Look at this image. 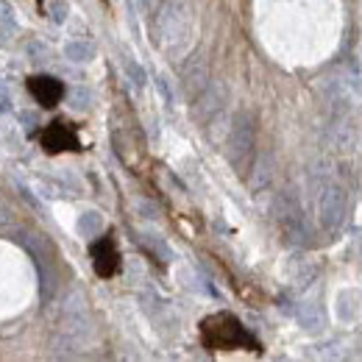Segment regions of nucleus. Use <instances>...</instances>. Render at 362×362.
Listing matches in <instances>:
<instances>
[{"label": "nucleus", "mask_w": 362, "mask_h": 362, "mask_svg": "<svg viewBox=\"0 0 362 362\" xmlns=\"http://www.w3.org/2000/svg\"><path fill=\"white\" fill-rule=\"evenodd\" d=\"M201 343L209 351H262L259 340L231 313H215L201 320Z\"/></svg>", "instance_id": "1"}, {"label": "nucleus", "mask_w": 362, "mask_h": 362, "mask_svg": "<svg viewBox=\"0 0 362 362\" xmlns=\"http://www.w3.org/2000/svg\"><path fill=\"white\" fill-rule=\"evenodd\" d=\"M17 243L34 257L37 262V271H40V290H42V298L53 296V284H56V259H53V248L45 243L42 234L37 231H17Z\"/></svg>", "instance_id": "2"}, {"label": "nucleus", "mask_w": 362, "mask_h": 362, "mask_svg": "<svg viewBox=\"0 0 362 362\" xmlns=\"http://www.w3.org/2000/svg\"><path fill=\"white\" fill-rule=\"evenodd\" d=\"M42 148H45L47 153H64V151H81V142H78V134L73 132V126L70 123H64V120H56V123H50L45 126V132H42Z\"/></svg>", "instance_id": "3"}, {"label": "nucleus", "mask_w": 362, "mask_h": 362, "mask_svg": "<svg viewBox=\"0 0 362 362\" xmlns=\"http://www.w3.org/2000/svg\"><path fill=\"white\" fill-rule=\"evenodd\" d=\"M92 268L100 279H112L120 271V254H117V245L109 234L92 243Z\"/></svg>", "instance_id": "4"}, {"label": "nucleus", "mask_w": 362, "mask_h": 362, "mask_svg": "<svg viewBox=\"0 0 362 362\" xmlns=\"http://www.w3.org/2000/svg\"><path fill=\"white\" fill-rule=\"evenodd\" d=\"M28 92L34 95V100L42 109H53L64 98V84L59 78H53V76H31L28 78Z\"/></svg>", "instance_id": "5"}, {"label": "nucleus", "mask_w": 362, "mask_h": 362, "mask_svg": "<svg viewBox=\"0 0 362 362\" xmlns=\"http://www.w3.org/2000/svg\"><path fill=\"white\" fill-rule=\"evenodd\" d=\"M64 53H67V56H70L73 62H87V59H84V53H87V47H84V45H76V42H73V45H67V47H64Z\"/></svg>", "instance_id": "6"}, {"label": "nucleus", "mask_w": 362, "mask_h": 362, "mask_svg": "<svg viewBox=\"0 0 362 362\" xmlns=\"http://www.w3.org/2000/svg\"><path fill=\"white\" fill-rule=\"evenodd\" d=\"M11 223V209H8V204H6V198L0 195V228L8 226Z\"/></svg>", "instance_id": "7"}, {"label": "nucleus", "mask_w": 362, "mask_h": 362, "mask_svg": "<svg viewBox=\"0 0 362 362\" xmlns=\"http://www.w3.org/2000/svg\"><path fill=\"white\" fill-rule=\"evenodd\" d=\"M64 11H67L64 3H59V6L53 3V6H50V20H53V23H64Z\"/></svg>", "instance_id": "8"}, {"label": "nucleus", "mask_w": 362, "mask_h": 362, "mask_svg": "<svg viewBox=\"0 0 362 362\" xmlns=\"http://www.w3.org/2000/svg\"><path fill=\"white\" fill-rule=\"evenodd\" d=\"M8 100H11V98H8V92H6V87L0 84V112H8V109H11V106H8Z\"/></svg>", "instance_id": "9"}]
</instances>
